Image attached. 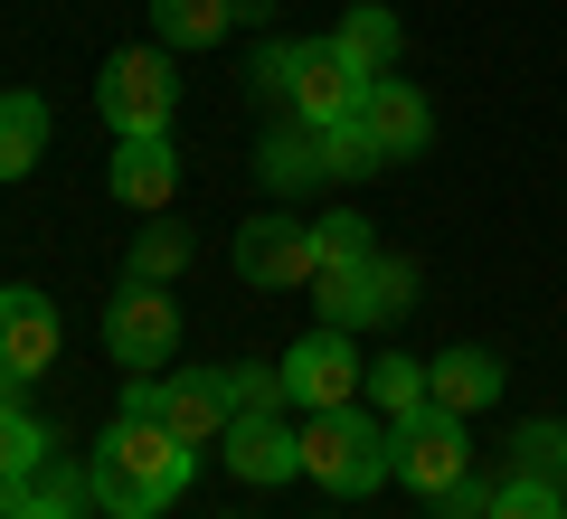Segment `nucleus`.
Returning a JSON list of instances; mask_svg holds the SVG:
<instances>
[{"label": "nucleus", "mask_w": 567, "mask_h": 519, "mask_svg": "<svg viewBox=\"0 0 567 519\" xmlns=\"http://www.w3.org/2000/svg\"><path fill=\"white\" fill-rule=\"evenodd\" d=\"M189 481H199V444H181L171 425L133 416V406L95 435V463H85V491L104 519H162Z\"/></svg>", "instance_id": "f257e3e1"}, {"label": "nucleus", "mask_w": 567, "mask_h": 519, "mask_svg": "<svg viewBox=\"0 0 567 519\" xmlns=\"http://www.w3.org/2000/svg\"><path fill=\"white\" fill-rule=\"evenodd\" d=\"M303 481H322L331 500H369L398 481V425L379 406H322L303 416Z\"/></svg>", "instance_id": "f03ea898"}, {"label": "nucleus", "mask_w": 567, "mask_h": 519, "mask_svg": "<svg viewBox=\"0 0 567 519\" xmlns=\"http://www.w3.org/2000/svg\"><path fill=\"white\" fill-rule=\"evenodd\" d=\"M95 114L114 142L133 133H171V114H181V76H171V48L142 39V48H114V58L95 66Z\"/></svg>", "instance_id": "7ed1b4c3"}, {"label": "nucleus", "mask_w": 567, "mask_h": 519, "mask_svg": "<svg viewBox=\"0 0 567 519\" xmlns=\"http://www.w3.org/2000/svg\"><path fill=\"white\" fill-rule=\"evenodd\" d=\"M312 302H322L331 331H369V321H406L416 312V264L406 256H360V264H322L312 274Z\"/></svg>", "instance_id": "20e7f679"}, {"label": "nucleus", "mask_w": 567, "mask_h": 519, "mask_svg": "<svg viewBox=\"0 0 567 519\" xmlns=\"http://www.w3.org/2000/svg\"><path fill=\"white\" fill-rule=\"evenodd\" d=\"M123 406L152 416V425H171L181 444H218L227 416H237V406H227V369H171V378L152 369V378H123Z\"/></svg>", "instance_id": "39448f33"}, {"label": "nucleus", "mask_w": 567, "mask_h": 519, "mask_svg": "<svg viewBox=\"0 0 567 519\" xmlns=\"http://www.w3.org/2000/svg\"><path fill=\"white\" fill-rule=\"evenodd\" d=\"M104 350H114V369H133V378H152V369H171V350H181V302H171V283H114V302H104Z\"/></svg>", "instance_id": "423d86ee"}, {"label": "nucleus", "mask_w": 567, "mask_h": 519, "mask_svg": "<svg viewBox=\"0 0 567 519\" xmlns=\"http://www.w3.org/2000/svg\"><path fill=\"white\" fill-rule=\"evenodd\" d=\"M369 387L360 350H350V331H331V321H312L293 350H284V406H303V416H322V406H350Z\"/></svg>", "instance_id": "0eeeda50"}, {"label": "nucleus", "mask_w": 567, "mask_h": 519, "mask_svg": "<svg viewBox=\"0 0 567 519\" xmlns=\"http://www.w3.org/2000/svg\"><path fill=\"white\" fill-rule=\"evenodd\" d=\"M237 274L256 293H312V218H284V208H256L237 227Z\"/></svg>", "instance_id": "6e6552de"}, {"label": "nucleus", "mask_w": 567, "mask_h": 519, "mask_svg": "<svg viewBox=\"0 0 567 519\" xmlns=\"http://www.w3.org/2000/svg\"><path fill=\"white\" fill-rule=\"evenodd\" d=\"M58 369V302L39 283H0V397Z\"/></svg>", "instance_id": "1a4fd4ad"}, {"label": "nucleus", "mask_w": 567, "mask_h": 519, "mask_svg": "<svg viewBox=\"0 0 567 519\" xmlns=\"http://www.w3.org/2000/svg\"><path fill=\"white\" fill-rule=\"evenodd\" d=\"M464 473H473V425H464V416L425 406L416 425H398V491L435 500V491H454Z\"/></svg>", "instance_id": "9d476101"}, {"label": "nucleus", "mask_w": 567, "mask_h": 519, "mask_svg": "<svg viewBox=\"0 0 567 519\" xmlns=\"http://www.w3.org/2000/svg\"><path fill=\"white\" fill-rule=\"evenodd\" d=\"M369 104V66L341 58V39H303V66H293V95H284V114L312 123V133H331V123H350Z\"/></svg>", "instance_id": "9b49d317"}, {"label": "nucleus", "mask_w": 567, "mask_h": 519, "mask_svg": "<svg viewBox=\"0 0 567 519\" xmlns=\"http://www.w3.org/2000/svg\"><path fill=\"white\" fill-rule=\"evenodd\" d=\"M218 463L246 481V491H275V481H303V425H284V406L265 416H227Z\"/></svg>", "instance_id": "f8f14e48"}, {"label": "nucleus", "mask_w": 567, "mask_h": 519, "mask_svg": "<svg viewBox=\"0 0 567 519\" xmlns=\"http://www.w3.org/2000/svg\"><path fill=\"white\" fill-rule=\"evenodd\" d=\"M104 189H114L123 208H142V218H162V208L181 199V152H171V133H133V142H114V160H104Z\"/></svg>", "instance_id": "ddd939ff"}, {"label": "nucleus", "mask_w": 567, "mask_h": 519, "mask_svg": "<svg viewBox=\"0 0 567 519\" xmlns=\"http://www.w3.org/2000/svg\"><path fill=\"white\" fill-rule=\"evenodd\" d=\"M360 123H369V142H379L388 160H416L425 142H435V104H425L406 76H369V104H360Z\"/></svg>", "instance_id": "4468645a"}, {"label": "nucleus", "mask_w": 567, "mask_h": 519, "mask_svg": "<svg viewBox=\"0 0 567 519\" xmlns=\"http://www.w3.org/2000/svg\"><path fill=\"white\" fill-rule=\"evenodd\" d=\"M425 387H435V406H445V416H483V406H502V387H511V369L492 360V350H445V360H425Z\"/></svg>", "instance_id": "2eb2a0df"}, {"label": "nucleus", "mask_w": 567, "mask_h": 519, "mask_svg": "<svg viewBox=\"0 0 567 519\" xmlns=\"http://www.w3.org/2000/svg\"><path fill=\"white\" fill-rule=\"evenodd\" d=\"M256 180L275 189V199H293V189L331 180V160H322V133H312V123H275V133L256 142Z\"/></svg>", "instance_id": "dca6fc26"}, {"label": "nucleus", "mask_w": 567, "mask_h": 519, "mask_svg": "<svg viewBox=\"0 0 567 519\" xmlns=\"http://www.w3.org/2000/svg\"><path fill=\"white\" fill-rule=\"evenodd\" d=\"M48 95L39 85H0V180H29L39 170V152H48Z\"/></svg>", "instance_id": "f3484780"}, {"label": "nucleus", "mask_w": 567, "mask_h": 519, "mask_svg": "<svg viewBox=\"0 0 567 519\" xmlns=\"http://www.w3.org/2000/svg\"><path fill=\"white\" fill-rule=\"evenodd\" d=\"M237 29V0H152V39L181 58V48H218Z\"/></svg>", "instance_id": "a211bd4d"}, {"label": "nucleus", "mask_w": 567, "mask_h": 519, "mask_svg": "<svg viewBox=\"0 0 567 519\" xmlns=\"http://www.w3.org/2000/svg\"><path fill=\"white\" fill-rule=\"evenodd\" d=\"M85 473H29V481H0V519H85Z\"/></svg>", "instance_id": "6ab92c4d"}, {"label": "nucleus", "mask_w": 567, "mask_h": 519, "mask_svg": "<svg viewBox=\"0 0 567 519\" xmlns=\"http://www.w3.org/2000/svg\"><path fill=\"white\" fill-rule=\"evenodd\" d=\"M331 39H341L350 66H369V76H398V10H379V0H350Z\"/></svg>", "instance_id": "aec40b11"}, {"label": "nucleus", "mask_w": 567, "mask_h": 519, "mask_svg": "<svg viewBox=\"0 0 567 519\" xmlns=\"http://www.w3.org/2000/svg\"><path fill=\"white\" fill-rule=\"evenodd\" d=\"M369 406H379L388 425H416L425 406H435V387H425V360H406V350L369 360Z\"/></svg>", "instance_id": "412c9836"}, {"label": "nucleus", "mask_w": 567, "mask_h": 519, "mask_svg": "<svg viewBox=\"0 0 567 519\" xmlns=\"http://www.w3.org/2000/svg\"><path fill=\"white\" fill-rule=\"evenodd\" d=\"M29 473H48V425L20 397H0V481H29Z\"/></svg>", "instance_id": "4be33fe9"}, {"label": "nucleus", "mask_w": 567, "mask_h": 519, "mask_svg": "<svg viewBox=\"0 0 567 519\" xmlns=\"http://www.w3.org/2000/svg\"><path fill=\"white\" fill-rule=\"evenodd\" d=\"M360 256H379L369 218L360 208H322V218H312V274H322V264H360Z\"/></svg>", "instance_id": "5701e85b"}, {"label": "nucleus", "mask_w": 567, "mask_h": 519, "mask_svg": "<svg viewBox=\"0 0 567 519\" xmlns=\"http://www.w3.org/2000/svg\"><path fill=\"white\" fill-rule=\"evenodd\" d=\"M123 274H133V283H181L189 274V227H142Z\"/></svg>", "instance_id": "b1692460"}, {"label": "nucleus", "mask_w": 567, "mask_h": 519, "mask_svg": "<svg viewBox=\"0 0 567 519\" xmlns=\"http://www.w3.org/2000/svg\"><path fill=\"white\" fill-rule=\"evenodd\" d=\"M492 519H567V500L548 473H502L492 481Z\"/></svg>", "instance_id": "393cba45"}, {"label": "nucleus", "mask_w": 567, "mask_h": 519, "mask_svg": "<svg viewBox=\"0 0 567 519\" xmlns=\"http://www.w3.org/2000/svg\"><path fill=\"white\" fill-rule=\"evenodd\" d=\"M322 160H331V180H369V170H388V152L369 142V123H360V114L322 133Z\"/></svg>", "instance_id": "a878e982"}, {"label": "nucleus", "mask_w": 567, "mask_h": 519, "mask_svg": "<svg viewBox=\"0 0 567 519\" xmlns=\"http://www.w3.org/2000/svg\"><path fill=\"white\" fill-rule=\"evenodd\" d=\"M293 66H303V39H265L256 58H246V85H256L265 104H284L293 95Z\"/></svg>", "instance_id": "bb28decb"}, {"label": "nucleus", "mask_w": 567, "mask_h": 519, "mask_svg": "<svg viewBox=\"0 0 567 519\" xmlns=\"http://www.w3.org/2000/svg\"><path fill=\"white\" fill-rule=\"evenodd\" d=\"M558 444H567V425H520V435H511V473H548L558 481Z\"/></svg>", "instance_id": "cd10ccee"}, {"label": "nucleus", "mask_w": 567, "mask_h": 519, "mask_svg": "<svg viewBox=\"0 0 567 519\" xmlns=\"http://www.w3.org/2000/svg\"><path fill=\"white\" fill-rule=\"evenodd\" d=\"M425 510H435V519H492V481H483V473H464L454 491H435V500H425Z\"/></svg>", "instance_id": "c85d7f7f"}, {"label": "nucleus", "mask_w": 567, "mask_h": 519, "mask_svg": "<svg viewBox=\"0 0 567 519\" xmlns=\"http://www.w3.org/2000/svg\"><path fill=\"white\" fill-rule=\"evenodd\" d=\"M558 481H567V444H558Z\"/></svg>", "instance_id": "c756f323"}]
</instances>
